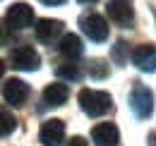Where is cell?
<instances>
[{"label": "cell", "instance_id": "1", "mask_svg": "<svg viewBox=\"0 0 156 146\" xmlns=\"http://www.w3.org/2000/svg\"><path fill=\"white\" fill-rule=\"evenodd\" d=\"M79 106L89 117H101L111 110V96L96 89H82L79 91Z\"/></svg>", "mask_w": 156, "mask_h": 146}, {"label": "cell", "instance_id": "2", "mask_svg": "<svg viewBox=\"0 0 156 146\" xmlns=\"http://www.w3.org/2000/svg\"><path fill=\"white\" fill-rule=\"evenodd\" d=\"M130 108H132V113H135L139 120L149 117L151 110H154V93L149 91L147 86L137 84L135 89L130 91Z\"/></svg>", "mask_w": 156, "mask_h": 146}, {"label": "cell", "instance_id": "3", "mask_svg": "<svg viewBox=\"0 0 156 146\" xmlns=\"http://www.w3.org/2000/svg\"><path fill=\"white\" fill-rule=\"evenodd\" d=\"M31 22H34V10L27 5V2H12L10 7H7V15H5V24L10 26V29H27V26H31Z\"/></svg>", "mask_w": 156, "mask_h": 146}, {"label": "cell", "instance_id": "4", "mask_svg": "<svg viewBox=\"0 0 156 146\" xmlns=\"http://www.w3.org/2000/svg\"><path fill=\"white\" fill-rule=\"evenodd\" d=\"M79 26H82V31L87 34V36L91 38V41H106L108 38V22L96 15V12H89V15H84V17H79Z\"/></svg>", "mask_w": 156, "mask_h": 146}, {"label": "cell", "instance_id": "5", "mask_svg": "<svg viewBox=\"0 0 156 146\" xmlns=\"http://www.w3.org/2000/svg\"><path fill=\"white\" fill-rule=\"evenodd\" d=\"M10 65H12L15 70L31 72V70H36L41 65V57L31 46H17V48H12V53H10Z\"/></svg>", "mask_w": 156, "mask_h": 146}, {"label": "cell", "instance_id": "6", "mask_svg": "<svg viewBox=\"0 0 156 146\" xmlns=\"http://www.w3.org/2000/svg\"><path fill=\"white\" fill-rule=\"evenodd\" d=\"M106 12H108V17L113 19L115 24H122V26H130L132 19H135L132 0H108Z\"/></svg>", "mask_w": 156, "mask_h": 146}, {"label": "cell", "instance_id": "7", "mask_svg": "<svg viewBox=\"0 0 156 146\" xmlns=\"http://www.w3.org/2000/svg\"><path fill=\"white\" fill-rule=\"evenodd\" d=\"M2 98L10 106H24V101L29 98V86L22 79H15V77L5 79V84H2Z\"/></svg>", "mask_w": 156, "mask_h": 146}, {"label": "cell", "instance_id": "8", "mask_svg": "<svg viewBox=\"0 0 156 146\" xmlns=\"http://www.w3.org/2000/svg\"><path fill=\"white\" fill-rule=\"evenodd\" d=\"M39 139L43 146H60V141L65 139V122L62 120H46L39 129Z\"/></svg>", "mask_w": 156, "mask_h": 146}, {"label": "cell", "instance_id": "9", "mask_svg": "<svg viewBox=\"0 0 156 146\" xmlns=\"http://www.w3.org/2000/svg\"><path fill=\"white\" fill-rule=\"evenodd\" d=\"M132 62L142 72H156V46L154 43H142L132 53Z\"/></svg>", "mask_w": 156, "mask_h": 146}, {"label": "cell", "instance_id": "10", "mask_svg": "<svg viewBox=\"0 0 156 146\" xmlns=\"http://www.w3.org/2000/svg\"><path fill=\"white\" fill-rule=\"evenodd\" d=\"M91 141L96 146H118L120 141V134H118V127L113 122H101L91 129Z\"/></svg>", "mask_w": 156, "mask_h": 146}, {"label": "cell", "instance_id": "11", "mask_svg": "<svg viewBox=\"0 0 156 146\" xmlns=\"http://www.w3.org/2000/svg\"><path fill=\"white\" fill-rule=\"evenodd\" d=\"M62 34V22L60 19H41L36 24V38L41 43H53Z\"/></svg>", "mask_w": 156, "mask_h": 146}, {"label": "cell", "instance_id": "12", "mask_svg": "<svg viewBox=\"0 0 156 146\" xmlns=\"http://www.w3.org/2000/svg\"><path fill=\"white\" fill-rule=\"evenodd\" d=\"M58 50L62 57H67V60H77L79 55L84 53V46H82V41H79V36H75V34H67V36H62V41H60Z\"/></svg>", "mask_w": 156, "mask_h": 146}, {"label": "cell", "instance_id": "13", "mask_svg": "<svg viewBox=\"0 0 156 146\" xmlns=\"http://www.w3.org/2000/svg\"><path fill=\"white\" fill-rule=\"evenodd\" d=\"M67 86L65 84H48L46 89H43V101L48 103V106H53V108H58L62 106L65 101H67Z\"/></svg>", "mask_w": 156, "mask_h": 146}, {"label": "cell", "instance_id": "14", "mask_svg": "<svg viewBox=\"0 0 156 146\" xmlns=\"http://www.w3.org/2000/svg\"><path fill=\"white\" fill-rule=\"evenodd\" d=\"M89 72H91L94 79H103V77L108 74V65H106L103 60H91V62H89Z\"/></svg>", "mask_w": 156, "mask_h": 146}, {"label": "cell", "instance_id": "15", "mask_svg": "<svg viewBox=\"0 0 156 146\" xmlns=\"http://www.w3.org/2000/svg\"><path fill=\"white\" fill-rule=\"evenodd\" d=\"M17 127V120L10 115V110H2V137H10Z\"/></svg>", "mask_w": 156, "mask_h": 146}, {"label": "cell", "instance_id": "16", "mask_svg": "<svg viewBox=\"0 0 156 146\" xmlns=\"http://www.w3.org/2000/svg\"><path fill=\"white\" fill-rule=\"evenodd\" d=\"M58 77L70 79V82H77L79 79V70L75 67V65H62V67H58Z\"/></svg>", "mask_w": 156, "mask_h": 146}, {"label": "cell", "instance_id": "17", "mask_svg": "<svg viewBox=\"0 0 156 146\" xmlns=\"http://www.w3.org/2000/svg\"><path fill=\"white\" fill-rule=\"evenodd\" d=\"M125 41H118L115 46H113V60H115L118 65H125L127 62V55H125Z\"/></svg>", "mask_w": 156, "mask_h": 146}, {"label": "cell", "instance_id": "18", "mask_svg": "<svg viewBox=\"0 0 156 146\" xmlns=\"http://www.w3.org/2000/svg\"><path fill=\"white\" fill-rule=\"evenodd\" d=\"M67 146H89V144H87V141H84L82 137H72V139L67 141Z\"/></svg>", "mask_w": 156, "mask_h": 146}, {"label": "cell", "instance_id": "19", "mask_svg": "<svg viewBox=\"0 0 156 146\" xmlns=\"http://www.w3.org/2000/svg\"><path fill=\"white\" fill-rule=\"evenodd\" d=\"M41 2H43V5H62L65 0H41Z\"/></svg>", "mask_w": 156, "mask_h": 146}, {"label": "cell", "instance_id": "20", "mask_svg": "<svg viewBox=\"0 0 156 146\" xmlns=\"http://www.w3.org/2000/svg\"><path fill=\"white\" fill-rule=\"evenodd\" d=\"M82 5H91V2H96V0H79Z\"/></svg>", "mask_w": 156, "mask_h": 146}]
</instances>
